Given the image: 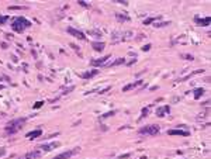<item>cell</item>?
<instances>
[{"label": "cell", "mask_w": 211, "mask_h": 159, "mask_svg": "<svg viewBox=\"0 0 211 159\" xmlns=\"http://www.w3.org/2000/svg\"><path fill=\"white\" fill-rule=\"evenodd\" d=\"M11 27H13L14 31H17V33H21L23 30H25L27 27H30V23L27 21L25 18H23V17H18V18H16L14 21H13Z\"/></svg>", "instance_id": "6da1fadb"}, {"label": "cell", "mask_w": 211, "mask_h": 159, "mask_svg": "<svg viewBox=\"0 0 211 159\" xmlns=\"http://www.w3.org/2000/svg\"><path fill=\"white\" fill-rule=\"evenodd\" d=\"M25 123V120L24 118H18V120H14V121H11V123H9V125L6 127V131L7 132H11V134H14L17 132L20 128H21V125Z\"/></svg>", "instance_id": "7a4b0ae2"}, {"label": "cell", "mask_w": 211, "mask_h": 159, "mask_svg": "<svg viewBox=\"0 0 211 159\" xmlns=\"http://www.w3.org/2000/svg\"><path fill=\"white\" fill-rule=\"evenodd\" d=\"M78 152H79V148H76V149H73V151H68V152H63V154L58 155L55 159H68V158H71L72 155L78 154Z\"/></svg>", "instance_id": "3957f363"}, {"label": "cell", "mask_w": 211, "mask_h": 159, "mask_svg": "<svg viewBox=\"0 0 211 159\" xmlns=\"http://www.w3.org/2000/svg\"><path fill=\"white\" fill-rule=\"evenodd\" d=\"M141 132H146V134H151V135H154V134L159 132V128L156 125H152V127H144V128H141Z\"/></svg>", "instance_id": "277c9868"}, {"label": "cell", "mask_w": 211, "mask_h": 159, "mask_svg": "<svg viewBox=\"0 0 211 159\" xmlns=\"http://www.w3.org/2000/svg\"><path fill=\"white\" fill-rule=\"evenodd\" d=\"M68 31H69L71 34H75V37H79L80 40H83V38H85V35H83L80 31H76V30H73V28H68Z\"/></svg>", "instance_id": "5b68a950"}, {"label": "cell", "mask_w": 211, "mask_h": 159, "mask_svg": "<svg viewBox=\"0 0 211 159\" xmlns=\"http://www.w3.org/2000/svg\"><path fill=\"white\" fill-rule=\"evenodd\" d=\"M41 130H38V131H34V132H30V134H27V137L28 138H34V137H38V135H41Z\"/></svg>", "instance_id": "8992f818"}, {"label": "cell", "mask_w": 211, "mask_h": 159, "mask_svg": "<svg viewBox=\"0 0 211 159\" xmlns=\"http://www.w3.org/2000/svg\"><path fill=\"white\" fill-rule=\"evenodd\" d=\"M169 134H170V135H173V134H177V135H187V132H184V131H169Z\"/></svg>", "instance_id": "52a82bcc"}, {"label": "cell", "mask_w": 211, "mask_h": 159, "mask_svg": "<svg viewBox=\"0 0 211 159\" xmlns=\"http://www.w3.org/2000/svg\"><path fill=\"white\" fill-rule=\"evenodd\" d=\"M103 48H104V45H103V44H94V49L100 51V49H103Z\"/></svg>", "instance_id": "ba28073f"}]
</instances>
